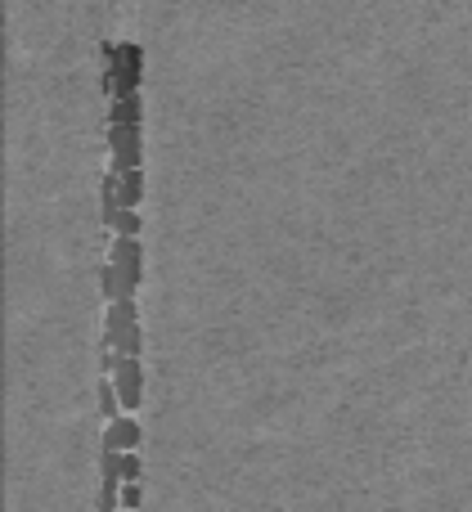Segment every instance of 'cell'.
I'll list each match as a JSON object with an SVG mask.
<instances>
[{
	"instance_id": "cell-10",
	"label": "cell",
	"mask_w": 472,
	"mask_h": 512,
	"mask_svg": "<svg viewBox=\"0 0 472 512\" xmlns=\"http://www.w3.org/2000/svg\"><path fill=\"white\" fill-rule=\"evenodd\" d=\"M113 230H117V234H140V230H144V221L135 216V207H122V216H117Z\"/></svg>"
},
{
	"instance_id": "cell-5",
	"label": "cell",
	"mask_w": 472,
	"mask_h": 512,
	"mask_svg": "<svg viewBox=\"0 0 472 512\" xmlns=\"http://www.w3.org/2000/svg\"><path fill=\"white\" fill-rule=\"evenodd\" d=\"M113 382H117V396H122V409H140V396H144V369H140V355H122L113 369Z\"/></svg>"
},
{
	"instance_id": "cell-12",
	"label": "cell",
	"mask_w": 472,
	"mask_h": 512,
	"mask_svg": "<svg viewBox=\"0 0 472 512\" xmlns=\"http://www.w3.org/2000/svg\"><path fill=\"white\" fill-rule=\"evenodd\" d=\"M140 504V481H126L122 486V508H135Z\"/></svg>"
},
{
	"instance_id": "cell-7",
	"label": "cell",
	"mask_w": 472,
	"mask_h": 512,
	"mask_svg": "<svg viewBox=\"0 0 472 512\" xmlns=\"http://www.w3.org/2000/svg\"><path fill=\"white\" fill-rule=\"evenodd\" d=\"M140 117H144L140 90H135V95H122V99H108V122H140Z\"/></svg>"
},
{
	"instance_id": "cell-11",
	"label": "cell",
	"mask_w": 472,
	"mask_h": 512,
	"mask_svg": "<svg viewBox=\"0 0 472 512\" xmlns=\"http://www.w3.org/2000/svg\"><path fill=\"white\" fill-rule=\"evenodd\" d=\"M122 481H140V454L122 450Z\"/></svg>"
},
{
	"instance_id": "cell-8",
	"label": "cell",
	"mask_w": 472,
	"mask_h": 512,
	"mask_svg": "<svg viewBox=\"0 0 472 512\" xmlns=\"http://www.w3.org/2000/svg\"><path fill=\"white\" fill-rule=\"evenodd\" d=\"M117 194H122V207H135L144 198V176H140V167H131V171H117Z\"/></svg>"
},
{
	"instance_id": "cell-4",
	"label": "cell",
	"mask_w": 472,
	"mask_h": 512,
	"mask_svg": "<svg viewBox=\"0 0 472 512\" xmlns=\"http://www.w3.org/2000/svg\"><path fill=\"white\" fill-rule=\"evenodd\" d=\"M108 261L117 265V274H122L126 292H135V283L144 279V248H140V234H117L113 256H108Z\"/></svg>"
},
{
	"instance_id": "cell-9",
	"label": "cell",
	"mask_w": 472,
	"mask_h": 512,
	"mask_svg": "<svg viewBox=\"0 0 472 512\" xmlns=\"http://www.w3.org/2000/svg\"><path fill=\"white\" fill-rule=\"evenodd\" d=\"M99 288H104V297L108 301H117V297H131V292H126V283H122V274H117V265L108 261L104 270H99Z\"/></svg>"
},
{
	"instance_id": "cell-6",
	"label": "cell",
	"mask_w": 472,
	"mask_h": 512,
	"mask_svg": "<svg viewBox=\"0 0 472 512\" xmlns=\"http://www.w3.org/2000/svg\"><path fill=\"white\" fill-rule=\"evenodd\" d=\"M104 450H140V423L131 418V409H126L122 418H108Z\"/></svg>"
},
{
	"instance_id": "cell-3",
	"label": "cell",
	"mask_w": 472,
	"mask_h": 512,
	"mask_svg": "<svg viewBox=\"0 0 472 512\" xmlns=\"http://www.w3.org/2000/svg\"><path fill=\"white\" fill-rule=\"evenodd\" d=\"M108 149H113V171L140 167V162H144L140 122H108Z\"/></svg>"
},
{
	"instance_id": "cell-1",
	"label": "cell",
	"mask_w": 472,
	"mask_h": 512,
	"mask_svg": "<svg viewBox=\"0 0 472 512\" xmlns=\"http://www.w3.org/2000/svg\"><path fill=\"white\" fill-rule=\"evenodd\" d=\"M144 81V50L131 41H108L104 45V95L108 99H122V95H135Z\"/></svg>"
},
{
	"instance_id": "cell-2",
	"label": "cell",
	"mask_w": 472,
	"mask_h": 512,
	"mask_svg": "<svg viewBox=\"0 0 472 512\" xmlns=\"http://www.w3.org/2000/svg\"><path fill=\"white\" fill-rule=\"evenodd\" d=\"M140 306H135V297H117L108 301V315H104V346H113V351L122 355H140Z\"/></svg>"
}]
</instances>
